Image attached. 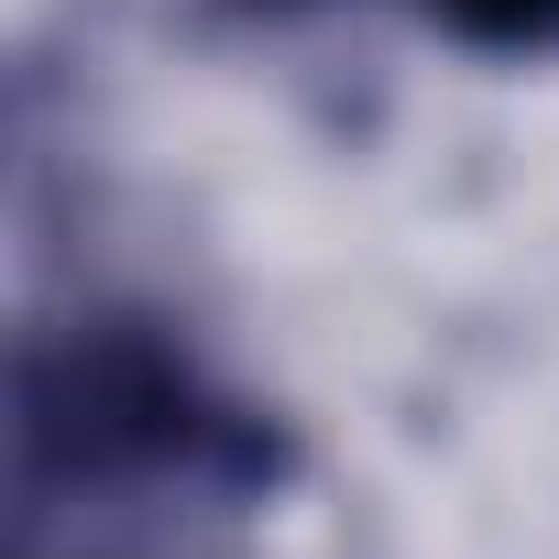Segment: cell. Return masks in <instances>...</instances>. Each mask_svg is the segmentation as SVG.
I'll list each match as a JSON object with an SVG mask.
<instances>
[{
	"label": "cell",
	"mask_w": 559,
	"mask_h": 559,
	"mask_svg": "<svg viewBox=\"0 0 559 559\" xmlns=\"http://www.w3.org/2000/svg\"><path fill=\"white\" fill-rule=\"evenodd\" d=\"M472 56H559V0H417Z\"/></svg>",
	"instance_id": "1"
}]
</instances>
